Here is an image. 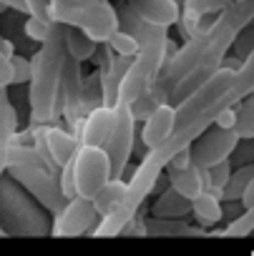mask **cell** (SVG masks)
Here are the masks:
<instances>
[{"mask_svg":"<svg viewBox=\"0 0 254 256\" xmlns=\"http://www.w3.org/2000/svg\"><path fill=\"white\" fill-rule=\"evenodd\" d=\"M251 231H254V208L241 211V214L224 228L226 236H246V234H251Z\"/></svg>","mask_w":254,"mask_h":256,"instance_id":"28","label":"cell"},{"mask_svg":"<svg viewBox=\"0 0 254 256\" xmlns=\"http://www.w3.org/2000/svg\"><path fill=\"white\" fill-rule=\"evenodd\" d=\"M159 106H164V103H159V98H156V96L149 90V93H144V96H141V98H139V100L131 106V110H134L136 120H144V123H146V118H149V116H151Z\"/></svg>","mask_w":254,"mask_h":256,"instance_id":"29","label":"cell"},{"mask_svg":"<svg viewBox=\"0 0 254 256\" xmlns=\"http://www.w3.org/2000/svg\"><path fill=\"white\" fill-rule=\"evenodd\" d=\"M3 234H6V228H3V226H0V236H3Z\"/></svg>","mask_w":254,"mask_h":256,"instance_id":"39","label":"cell"},{"mask_svg":"<svg viewBox=\"0 0 254 256\" xmlns=\"http://www.w3.org/2000/svg\"><path fill=\"white\" fill-rule=\"evenodd\" d=\"M108 48L116 53V56H123V58H136L141 53V43L136 36H131L129 30H118L111 40H108Z\"/></svg>","mask_w":254,"mask_h":256,"instance_id":"23","label":"cell"},{"mask_svg":"<svg viewBox=\"0 0 254 256\" xmlns=\"http://www.w3.org/2000/svg\"><path fill=\"white\" fill-rule=\"evenodd\" d=\"M103 106V83H101V70L86 76V110H96Z\"/></svg>","mask_w":254,"mask_h":256,"instance_id":"26","label":"cell"},{"mask_svg":"<svg viewBox=\"0 0 254 256\" xmlns=\"http://www.w3.org/2000/svg\"><path fill=\"white\" fill-rule=\"evenodd\" d=\"M26 3V13L31 18H41V20H51V8H53V0H23Z\"/></svg>","mask_w":254,"mask_h":256,"instance_id":"31","label":"cell"},{"mask_svg":"<svg viewBox=\"0 0 254 256\" xmlns=\"http://www.w3.org/2000/svg\"><path fill=\"white\" fill-rule=\"evenodd\" d=\"M131 10L149 26L156 28H171L181 20V6L176 0H129Z\"/></svg>","mask_w":254,"mask_h":256,"instance_id":"12","label":"cell"},{"mask_svg":"<svg viewBox=\"0 0 254 256\" xmlns=\"http://www.w3.org/2000/svg\"><path fill=\"white\" fill-rule=\"evenodd\" d=\"M229 6L231 0H184L181 13L194 16V18H219Z\"/></svg>","mask_w":254,"mask_h":256,"instance_id":"20","label":"cell"},{"mask_svg":"<svg viewBox=\"0 0 254 256\" xmlns=\"http://www.w3.org/2000/svg\"><path fill=\"white\" fill-rule=\"evenodd\" d=\"M149 226V234H169V236H176V234H204V228H194L189 224H181V221H171V218H151L146 221Z\"/></svg>","mask_w":254,"mask_h":256,"instance_id":"25","label":"cell"},{"mask_svg":"<svg viewBox=\"0 0 254 256\" xmlns=\"http://www.w3.org/2000/svg\"><path fill=\"white\" fill-rule=\"evenodd\" d=\"M61 116L66 118L71 131H81V126L88 116L86 110V78L81 70V63L71 56L63 63V78H61Z\"/></svg>","mask_w":254,"mask_h":256,"instance_id":"6","label":"cell"},{"mask_svg":"<svg viewBox=\"0 0 254 256\" xmlns=\"http://www.w3.org/2000/svg\"><path fill=\"white\" fill-rule=\"evenodd\" d=\"M66 50L73 60L83 63V60H93L98 53V43L91 40L83 30L78 28H66Z\"/></svg>","mask_w":254,"mask_h":256,"instance_id":"19","label":"cell"},{"mask_svg":"<svg viewBox=\"0 0 254 256\" xmlns=\"http://www.w3.org/2000/svg\"><path fill=\"white\" fill-rule=\"evenodd\" d=\"M241 208L246 211V208H254V178L249 181V186H246V191H244V196H241Z\"/></svg>","mask_w":254,"mask_h":256,"instance_id":"35","label":"cell"},{"mask_svg":"<svg viewBox=\"0 0 254 256\" xmlns=\"http://www.w3.org/2000/svg\"><path fill=\"white\" fill-rule=\"evenodd\" d=\"M234 3H244V0H234Z\"/></svg>","mask_w":254,"mask_h":256,"instance_id":"40","label":"cell"},{"mask_svg":"<svg viewBox=\"0 0 254 256\" xmlns=\"http://www.w3.org/2000/svg\"><path fill=\"white\" fill-rule=\"evenodd\" d=\"M191 214L199 224V228H214L221 218H224V206H221V198L211 196V194H201L194 204H191Z\"/></svg>","mask_w":254,"mask_h":256,"instance_id":"18","label":"cell"},{"mask_svg":"<svg viewBox=\"0 0 254 256\" xmlns=\"http://www.w3.org/2000/svg\"><path fill=\"white\" fill-rule=\"evenodd\" d=\"M116 131L111 144L106 146V154L111 158L113 166V178H121L126 166H129V158L134 154V138H136V116L131 110L129 103H116Z\"/></svg>","mask_w":254,"mask_h":256,"instance_id":"7","label":"cell"},{"mask_svg":"<svg viewBox=\"0 0 254 256\" xmlns=\"http://www.w3.org/2000/svg\"><path fill=\"white\" fill-rule=\"evenodd\" d=\"M46 141H48V151H51V158L58 171L66 168L81 148L78 136L66 131V128H58V126H46Z\"/></svg>","mask_w":254,"mask_h":256,"instance_id":"14","label":"cell"},{"mask_svg":"<svg viewBox=\"0 0 254 256\" xmlns=\"http://www.w3.org/2000/svg\"><path fill=\"white\" fill-rule=\"evenodd\" d=\"M236 134L239 138H254V93L236 106Z\"/></svg>","mask_w":254,"mask_h":256,"instance_id":"22","label":"cell"},{"mask_svg":"<svg viewBox=\"0 0 254 256\" xmlns=\"http://www.w3.org/2000/svg\"><path fill=\"white\" fill-rule=\"evenodd\" d=\"M18 166H43V164H41V156L36 154L33 146H26V144L0 146V174L13 171Z\"/></svg>","mask_w":254,"mask_h":256,"instance_id":"17","label":"cell"},{"mask_svg":"<svg viewBox=\"0 0 254 256\" xmlns=\"http://www.w3.org/2000/svg\"><path fill=\"white\" fill-rule=\"evenodd\" d=\"M23 30H26V36H28L31 40H36V43H41V46H43V43L53 36L56 23H51V20H41V18H31V16H28V20H26Z\"/></svg>","mask_w":254,"mask_h":256,"instance_id":"27","label":"cell"},{"mask_svg":"<svg viewBox=\"0 0 254 256\" xmlns=\"http://www.w3.org/2000/svg\"><path fill=\"white\" fill-rule=\"evenodd\" d=\"M68 58L66 50V26L56 23L53 36L38 48L33 60V78H31V120L36 126H48L61 113V78L63 63Z\"/></svg>","mask_w":254,"mask_h":256,"instance_id":"1","label":"cell"},{"mask_svg":"<svg viewBox=\"0 0 254 256\" xmlns=\"http://www.w3.org/2000/svg\"><path fill=\"white\" fill-rule=\"evenodd\" d=\"M31 78H33V60L23 58V56H13V83L16 86H21V83L31 86Z\"/></svg>","mask_w":254,"mask_h":256,"instance_id":"30","label":"cell"},{"mask_svg":"<svg viewBox=\"0 0 254 256\" xmlns=\"http://www.w3.org/2000/svg\"><path fill=\"white\" fill-rule=\"evenodd\" d=\"M13 86V58L0 53V88Z\"/></svg>","mask_w":254,"mask_h":256,"instance_id":"32","label":"cell"},{"mask_svg":"<svg viewBox=\"0 0 254 256\" xmlns=\"http://www.w3.org/2000/svg\"><path fill=\"white\" fill-rule=\"evenodd\" d=\"M0 53H3V56H8V58H13V56H16V48H13V43H11L8 38H3V36H0Z\"/></svg>","mask_w":254,"mask_h":256,"instance_id":"36","label":"cell"},{"mask_svg":"<svg viewBox=\"0 0 254 256\" xmlns=\"http://www.w3.org/2000/svg\"><path fill=\"white\" fill-rule=\"evenodd\" d=\"M239 141L241 138L236 131H226V128L214 126L191 146V164L199 168H214V166L229 161V156L236 151Z\"/></svg>","mask_w":254,"mask_h":256,"instance_id":"8","label":"cell"},{"mask_svg":"<svg viewBox=\"0 0 254 256\" xmlns=\"http://www.w3.org/2000/svg\"><path fill=\"white\" fill-rule=\"evenodd\" d=\"M73 176H76V191L81 198L93 201L96 194L113 178V166L106 154V148H91L81 146L73 158Z\"/></svg>","mask_w":254,"mask_h":256,"instance_id":"4","label":"cell"},{"mask_svg":"<svg viewBox=\"0 0 254 256\" xmlns=\"http://www.w3.org/2000/svg\"><path fill=\"white\" fill-rule=\"evenodd\" d=\"M96 221H101L98 211L88 198H71L66 208L53 216V236H83L96 231Z\"/></svg>","mask_w":254,"mask_h":256,"instance_id":"9","label":"cell"},{"mask_svg":"<svg viewBox=\"0 0 254 256\" xmlns=\"http://www.w3.org/2000/svg\"><path fill=\"white\" fill-rule=\"evenodd\" d=\"M0 100H8V88H0Z\"/></svg>","mask_w":254,"mask_h":256,"instance_id":"38","label":"cell"},{"mask_svg":"<svg viewBox=\"0 0 254 256\" xmlns=\"http://www.w3.org/2000/svg\"><path fill=\"white\" fill-rule=\"evenodd\" d=\"M78 0H53V8H61V6H73Z\"/></svg>","mask_w":254,"mask_h":256,"instance_id":"37","label":"cell"},{"mask_svg":"<svg viewBox=\"0 0 254 256\" xmlns=\"http://www.w3.org/2000/svg\"><path fill=\"white\" fill-rule=\"evenodd\" d=\"M11 176H13L21 186H26V191H28L41 206H46L53 216H58V214L66 208L68 198H66L63 188H61V181H58V176L51 174L48 168H43V166H18V168L11 171Z\"/></svg>","mask_w":254,"mask_h":256,"instance_id":"5","label":"cell"},{"mask_svg":"<svg viewBox=\"0 0 254 256\" xmlns=\"http://www.w3.org/2000/svg\"><path fill=\"white\" fill-rule=\"evenodd\" d=\"M151 214H154V218H171V221H181L186 214H191V201H189V198H184L181 194H176V191L169 186V191H164V194L154 201Z\"/></svg>","mask_w":254,"mask_h":256,"instance_id":"16","label":"cell"},{"mask_svg":"<svg viewBox=\"0 0 254 256\" xmlns=\"http://www.w3.org/2000/svg\"><path fill=\"white\" fill-rule=\"evenodd\" d=\"M51 18L58 26L83 30L98 46H108V40L121 30L118 10L106 0H78L73 6L51 8Z\"/></svg>","mask_w":254,"mask_h":256,"instance_id":"2","label":"cell"},{"mask_svg":"<svg viewBox=\"0 0 254 256\" xmlns=\"http://www.w3.org/2000/svg\"><path fill=\"white\" fill-rule=\"evenodd\" d=\"M234 76H236V68H231V66L224 63L196 93H191L186 100H181L176 106V131H179V128L191 126L194 120H199L201 116H206L211 110L221 113L226 108H236L226 98V93L234 86Z\"/></svg>","mask_w":254,"mask_h":256,"instance_id":"3","label":"cell"},{"mask_svg":"<svg viewBox=\"0 0 254 256\" xmlns=\"http://www.w3.org/2000/svg\"><path fill=\"white\" fill-rule=\"evenodd\" d=\"M18 138V113L11 100H0V146L16 144Z\"/></svg>","mask_w":254,"mask_h":256,"instance_id":"21","label":"cell"},{"mask_svg":"<svg viewBox=\"0 0 254 256\" xmlns=\"http://www.w3.org/2000/svg\"><path fill=\"white\" fill-rule=\"evenodd\" d=\"M123 234H126V236H131V234H141V236H146V234H149V226H146V221H144V218H139V216H136L129 226H126V231H123Z\"/></svg>","mask_w":254,"mask_h":256,"instance_id":"34","label":"cell"},{"mask_svg":"<svg viewBox=\"0 0 254 256\" xmlns=\"http://www.w3.org/2000/svg\"><path fill=\"white\" fill-rule=\"evenodd\" d=\"M126 196H129V184H126L123 178H111V181L96 194V198H93L91 204H93V208L98 211V216L106 218V216H111L113 211H118V208L123 206Z\"/></svg>","mask_w":254,"mask_h":256,"instance_id":"15","label":"cell"},{"mask_svg":"<svg viewBox=\"0 0 254 256\" xmlns=\"http://www.w3.org/2000/svg\"><path fill=\"white\" fill-rule=\"evenodd\" d=\"M174 134H176V106L164 103V106H159V108L146 118L144 131H141V138H144L146 151H156V148H161Z\"/></svg>","mask_w":254,"mask_h":256,"instance_id":"11","label":"cell"},{"mask_svg":"<svg viewBox=\"0 0 254 256\" xmlns=\"http://www.w3.org/2000/svg\"><path fill=\"white\" fill-rule=\"evenodd\" d=\"M251 178H254V164L234 171L231 174V181H229V186L224 191V198L226 201H241V196H244V191H246V186H249Z\"/></svg>","mask_w":254,"mask_h":256,"instance_id":"24","label":"cell"},{"mask_svg":"<svg viewBox=\"0 0 254 256\" xmlns=\"http://www.w3.org/2000/svg\"><path fill=\"white\" fill-rule=\"evenodd\" d=\"M169 184L176 194L189 198L191 204L209 191V168L189 166V168H169Z\"/></svg>","mask_w":254,"mask_h":256,"instance_id":"13","label":"cell"},{"mask_svg":"<svg viewBox=\"0 0 254 256\" xmlns=\"http://www.w3.org/2000/svg\"><path fill=\"white\" fill-rule=\"evenodd\" d=\"M116 108H96L86 116L81 131H78V141L81 146H91V148H106L113 138V131H116Z\"/></svg>","mask_w":254,"mask_h":256,"instance_id":"10","label":"cell"},{"mask_svg":"<svg viewBox=\"0 0 254 256\" xmlns=\"http://www.w3.org/2000/svg\"><path fill=\"white\" fill-rule=\"evenodd\" d=\"M216 128H226V131H236V108H226L216 116Z\"/></svg>","mask_w":254,"mask_h":256,"instance_id":"33","label":"cell"},{"mask_svg":"<svg viewBox=\"0 0 254 256\" xmlns=\"http://www.w3.org/2000/svg\"><path fill=\"white\" fill-rule=\"evenodd\" d=\"M0 176H3V174H0Z\"/></svg>","mask_w":254,"mask_h":256,"instance_id":"42","label":"cell"},{"mask_svg":"<svg viewBox=\"0 0 254 256\" xmlns=\"http://www.w3.org/2000/svg\"><path fill=\"white\" fill-rule=\"evenodd\" d=\"M106 3H113V0H106Z\"/></svg>","mask_w":254,"mask_h":256,"instance_id":"41","label":"cell"}]
</instances>
